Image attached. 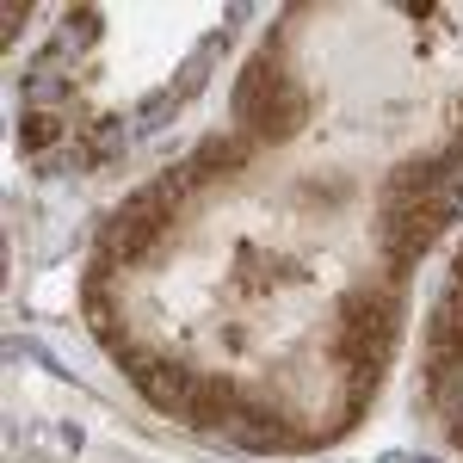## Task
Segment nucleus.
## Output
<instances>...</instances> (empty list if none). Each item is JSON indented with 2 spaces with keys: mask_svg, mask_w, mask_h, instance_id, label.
Returning a JSON list of instances; mask_svg holds the SVG:
<instances>
[{
  "mask_svg": "<svg viewBox=\"0 0 463 463\" xmlns=\"http://www.w3.org/2000/svg\"><path fill=\"white\" fill-rule=\"evenodd\" d=\"M99 37H106V13H99V6H69V13H62V32H56V43L43 50V62L80 56V50H93Z\"/></svg>",
  "mask_w": 463,
  "mask_h": 463,
  "instance_id": "nucleus-9",
  "label": "nucleus"
},
{
  "mask_svg": "<svg viewBox=\"0 0 463 463\" xmlns=\"http://www.w3.org/2000/svg\"><path fill=\"white\" fill-rule=\"evenodd\" d=\"M62 137H69V118H56V111H25V118H19V130H13L19 155H50Z\"/></svg>",
  "mask_w": 463,
  "mask_h": 463,
  "instance_id": "nucleus-10",
  "label": "nucleus"
},
{
  "mask_svg": "<svg viewBox=\"0 0 463 463\" xmlns=\"http://www.w3.org/2000/svg\"><path fill=\"white\" fill-rule=\"evenodd\" d=\"M216 50H222V32H211L185 62H179V80H174V93L179 99H198L204 93V80H211V62H216Z\"/></svg>",
  "mask_w": 463,
  "mask_h": 463,
  "instance_id": "nucleus-13",
  "label": "nucleus"
},
{
  "mask_svg": "<svg viewBox=\"0 0 463 463\" xmlns=\"http://www.w3.org/2000/svg\"><path fill=\"white\" fill-rule=\"evenodd\" d=\"M303 124H309V87H303L297 74H285V80L260 99V111L241 124V137H253V143H290Z\"/></svg>",
  "mask_w": 463,
  "mask_h": 463,
  "instance_id": "nucleus-4",
  "label": "nucleus"
},
{
  "mask_svg": "<svg viewBox=\"0 0 463 463\" xmlns=\"http://www.w3.org/2000/svg\"><path fill=\"white\" fill-rule=\"evenodd\" d=\"M279 80H285L279 56H272V50H253V56H248V69H241V80H235V99H229V111H235V118L248 124L253 111H260V99H266V93H272Z\"/></svg>",
  "mask_w": 463,
  "mask_h": 463,
  "instance_id": "nucleus-8",
  "label": "nucleus"
},
{
  "mask_svg": "<svg viewBox=\"0 0 463 463\" xmlns=\"http://www.w3.org/2000/svg\"><path fill=\"white\" fill-rule=\"evenodd\" d=\"M167 216H174V204L155 192V179H148L143 192H130V198L99 222V260H93V272L143 266L148 253L161 248V235H167Z\"/></svg>",
  "mask_w": 463,
  "mask_h": 463,
  "instance_id": "nucleus-1",
  "label": "nucleus"
},
{
  "mask_svg": "<svg viewBox=\"0 0 463 463\" xmlns=\"http://www.w3.org/2000/svg\"><path fill=\"white\" fill-rule=\"evenodd\" d=\"M0 19H6V25H0V37H6V43H19L25 19H32V6H25V0H6V6H0Z\"/></svg>",
  "mask_w": 463,
  "mask_h": 463,
  "instance_id": "nucleus-16",
  "label": "nucleus"
},
{
  "mask_svg": "<svg viewBox=\"0 0 463 463\" xmlns=\"http://www.w3.org/2000/svg\"><path fill=\"white\" fill-rule=\"evenodd\" d=\"M445 222L432 216V204H383V216H377V241H383V253H390V272L402 279L420 253L432 248V235H439Z\"/></svg>",
  "mask_w": 463,
  "mask_h": 463,
  "instance_id": "nucleus-3",
  "label": "nucleus"
},
{
  "mask_svg": "<svg viewBox=\"0 0 463 463\" xmlns=\"http://www.w3.org/2000/svg\"><path fill=\"white\" fill-rule=\"evenodd\" d=\"M124 143H130V124L111 111V118H99L93 124V137H87V148H93V161H111V155H124Z\"/></svg>",
  "mask_w": 463,
  "mask_h": 463,
  "instance_id": "nucleus-14",
  "label": "nucleus"
},
{
  "mask_svg": "<svg viewBox=\"0 0 463 463\" xmlns=\"http://www.w3.org/2000/svg\"><path fill=\"white\" fill-rule=\"evenodd\" d=\"M395 327H402V303H395L390 290H364V297L346 303V316H340V340H334V353H340L346 371H353V364H390Z\"/></svg>",
  "mask_w": 463,
  "mask_h": 463,
  "instance_id": "nucleus-2",
  "label": "nucleus"
},
{
  "mask_svg": "<svg viewBox=\"0 0 463 463\" xmlns=\"http://www.w3.org/2000/svg\"><path fill=\"white\" fill-rule=\"evenodd\" d=\"M19 93H25V106H32V111H50L56 99H69V93H74V80H69V69H56V62H37V69L25 74Z\"/></svg>",
  "mask_w": 463,
  "mask_h": 463,
  "instance_id": "nucleus-11",
  "label": "nucleus"
},
{
  "mask_svg": "<svg viewBox=\"0 0 463 463\" xmlns=\"http://www.w3.org/2000/svg\"><path fill=\"white\" fill-rule=\"evenodd\" d=\"M253 148H260L253 137H204V143L192 148V155H185L179 167H185V174L204 185V179H229V174H241V167L253 161Z\"/></svg>",
  "mask_w": 463,
  "mask_h": 463,
  "instance_id": "nucleus-7",
  "label": "nucleus"
},
{
  "mask_svg": "<svg viewBox=\"0 0 463 463\" xmlns=\"http://www.w3.org/2000/svg\"><path fill=\"white\" fill-rule=\"evenodd\" d=\"M408 463H427V458H408Z\"/></svg>",
  "mask_w": 463,
  "mask_h": 463,
  "instance_id": "nucleus-17",
  "label": "nucleus"
},
{
  "mask_svg": "<svg viewBox=\"0 0 463 463\" xmlns=\"http://www.w3.org/2000/svg\"><path fill=\"white\" fill-rule=\"evenodd\" d=\"M432 402H439V414L463 427V353L445 358V364H432Z\"/></svg>",
  "mask_w": 463,
  "mask_h": 463,
  "instance_id": "nucleus-12",
  "label": "nucleus"
},
{
  "mask_svg": "<svg viewBox=\"0 0 463 463\" xmlns=\"http://www.w3.org/2000/svg\"><path fill=\"white\" fill-rule=\"evenodd\" d=\"M222 432H229L235 445H248V451H303V432L290 427L285 414L260 408V402H241V408H235V420H229Z\"/></svg>",
  "mask_w": 463,
  "mask_h": 463,
  "instance_id": "nucleus-6",
  "label": "nucleus"
},
{
  "mask_svg": "<svg viewBox=\"0 0 463 463\" xmlns=\"http://www.w3.org/2000/svg\"><path fill=\"white\" fill-rule=\"evenodd\" d=\"M198 377L204 371H185V364H167V358H155L143 377H137V390H143V402L155 408V414H167V420H192V402H198Z\"/></svg>",
  "mask_w": 463,
  "mask_h": 463,
  "instance_id": "nucleus-5",
  "label": "nucleus"
},
{
  "mask_svg": "<svg viewBox=\"0 0 463 463\" xmlns=\"http://www.w3.org/2000/svg\"><path fill=\"white\" fill-rule=\"evenodd\" d=\"M179 106H185V99H179L174 87H155L143 106H137V130H161V124H174V111H179Z\"/></svg>",
  "mask_w": 463,
  "mask_h": 463,
  "instance_id": "nucleus-15",
  "label": "nucleus"
}]
</instances>
